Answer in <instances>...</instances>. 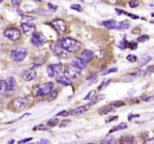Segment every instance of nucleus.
<instances>
[{
    "label": "nucleus",
    "mask_w": 154,
    "mask_h": 144,
    "mask_svg": "<svg viewBox=\"0 0 154 144\" xmlns=\"http://www.w3.org/2000/svg\"><path fill=\"white\" fill-rule=\"evenodd\" d=\"M60 44L68 52H71V53L76 52L81 48V43L72 38H68V37L64 38L60 41Z\"/></svg>",
    "instance_id": "f257e3e1"
},
{
    "label": "nucleus",
    "mask_w": 154,
    "mask_h": 144,
    "mask_svg": "<svg viewBox=\"0 0 154 144\" xmlns=\"http://www.w3.org/2000/svg\"><path fill=\"white\" fill-rule=\"evenodd\" d=\"M53 83L52 82H46L45 84L38 85L36 88H33V95L35 96H45L49 95V93L53 89Z\"/></svg>",
    "instance_id": "f03ea898"
},
{
    "label": "nucleus",
    "mask_w": 154,
    "mask_h": 144,
    "mask_svg": "<svg viewBox=\"0 0 154 144\" xmlns=\"http://www.w3.org/2000/svg\"><path fill=\"white\" fill-rule=\"evenodd\" d=\"M27 50L25 48H16L11 50V57L15 62H21L27 56Z\"/></svg>",
    "instance_id": "7ed1b4c3"
},
{
    "label": "nucleus",
    "mask_w": 154,
    "mask_h": 144,
    "mask_svg": "<svg viewBox=\"0 0 154 144\" xmlns=\"http://www.w3.org/2000/svg\"><path fill=\"white\" fill-rule=\"evenodd\" d=\"M81 74V70L80 69H79L78 67L74 66V65H69L68 67H66L64 72L66 77H68L71 80H74L76 78H78Z\"/></svg>",
    "instance_id": "20e7f679"
},
{
    "label": "nucleus",
    "mask_w": 154,
    "mask_h": 144,
    "mask_svg": "<svg viewBox=\"0 0 154 144\" xmlns=\"http://www.w3.org/2000/svg\"><path fill=\"white\" fill-rule=\"evenodd\" d=\"M51 25L59 35H63L66 32V23L62 19H55L51 21Z\"/></svg>",
    "instance_id": "39448f33"
},
{
    "label": "nucleus",
    "mask_w": 154,
    "mask_h": 144,
    "mask_svg": "<svg viewBox=\"0 0 154 144\" xmlns=\"http://www.w3.org/2000/svg\"><path fill=\"white\" fill-rule=\"evenodd\" d=\"M31 42L33 44V46H35V47H41V46H43L47 42V39H46V38L43 34H41L39 32H36V33H33L32 34Z\"/></svg>",
    "instance_id": "423d86ee"
},
{
    "label": "nucleus",
    "mask_w": 154,
    "mask_h": 144,
    "mask_svg": "<svg viewBox=\"0 0 154 144\" xmlns=\"http://www.w3.org/2000/svg\"><path fill=\"white\" fill-rule=\"evenodd\" d=\"M5 36L10 40L17 41L21 38V32L17 28L12 27L9 28L5 32Z\"/></svg>",
    "instance_id": "0eeeda50"
},
{
    "label": "nucleus",
    "mask_w": 154,
    "mask_h": 144,
    "mask_svg": "<svg viewBox=\"0 0 154 144\" xmlns=\"http://www.w3.org/2000/svg\"><path fill=\"white\" fill-rule=\"evenodd\" d=\"M62 70V64H51L47 67V74L50 77H54L55 76L58 75Z\"/></svg>",
    "instance_id": "6e6552de"
},
{
    "label": "nucleus",
    "mask_w": 154,
    "mask_h": 144,
    "mask_svg": "<svg viewBox=\"0 0 154 144\" xmlns=\"http://www.w3.org/2000/svg\"><path fill=\"white\" fill-rule=\"evenodd\" d=\"M52 50L54 51V53L59 57H63V58H66L68 56V51L65 50L60 43L55 44L52 47Z\"/></svg>",
    "instance_id": "1a4fd4ad"
},
{
    "label": "nucleus",
    "mask_w": 154,
    "mask_h": 144,
    "mask_svg": "<svg viewBox=\"0 0 154 144\" xmlns=\"http://www.w3.org/2000/svg\"><path fill=\"white\" fill-rule=\"evenodd\" d=\"M28 104V100L25 97H19L14 100L13 102V107L16 110H22L26 107Z\"/></svg>",
    "instance_id": "9d476101"
},
{
    "label": "nucleus",
    "mask_w": 154,
    "mask_h": 144,
    "mask_svg": "<svg viewBox=\"0 0 154 144\" xmlns=\"http://www.w3.org/2000/svg\"><path fill=\"white\" fill-rule=\"evenodd\" d=\"M21 28L25 35L31 36L36 31V26L35 24L32 23H23L21 24Z\"/></svg>",
    "instance_id": "9b49d317"
},
{
    "label": "nucleus",
    "mask_w": 154,
    "mask_h": 144,
    "mask_svg": "<svg viewBox=\"0 0 154 144\" xmlns=\"http://www.w3.org/2000/svg\"><path fill=\"white\" fill-rule=\"evenodd\" d=\"M36 76H37V72L33 68L25 70L23 74V76H22L23 79L25 82H30V81L34 80L36 78Z\"/></svg>",
    "instance_id": "f8f14e48"
},
{
    "label": "nucleus",
    "mask_w": 154,
    "mask_h": 144,
    "mask_svg": "<svg viewBox=\"0 0 154 144\" xmlns=\"http://www.w3.org/2000/svg\"><path fill=\"white\" fill-rule=\"evenodd\" d=\"M91 106H92V105L91 104V103L88 104H86V105H84V106H80V107H79V108H77V109H75V110H73L72 111V115H73V116H77V115L84 114L85 112H86L87 110H89L90 108H91Z\"/></svg>",
    "instance_id": "ddd939ff"
},
{
    "label": "nucleus",
    "mask_w": 154,
    "mask_h": 144,
    "mask_svg": "<svg viewBox=\"0 0 154 144\" xmlns=\"http://www.w3.org/2000/svg\"><path fill=\"white\" fill-rule=\"evenodd\" d=\"M87 62H85L83 58L81 57H76V58H74L72 60V65L74 66H76V67H78L79 69H85L86 68V66H87Z\"/></svg>",
    "instance_id": "4468645a"
},
{
    "label": "nucleus",
    "mask_w": 154,
    "mask_h": 144,
    "mask_svg": "<svg viewBox=\"0 0 154 144\" xmlns=\"http://www.w3.org/2000/svg\"><path fill=\"white\" fill-rule=\"evenodd\" d=\"M94 57V54L91 50H84L82 52L81 54V58H83L85 62L89 63L91 62Z\"/></svg>",
    "instance_id": "2eb2a0df"
},
{
    "label": "nucleus",
    "mask_w": 154,
    "mask_h": 144,
    "mask_svg": "<svg viewBox=\"0 0 154 144\" xmlns=\"http://www.w3.org/2000/svg\"><path fill=\"white\" fill-rule=\"evenodd\" d=\"M56 81H57L58 83L63 84V85H65V86H69V85L72 84V80L69 79L68 77H66L65 75L57 76V78H56Z\"/></svg>",
    "instance_id": "dca6fc26"
},
{
    "label": "nucleus",
    "mask_w": 154,
    "mask_h": 144,
    "mask_svg": "<svg viewBox=\"0 0 154 144\" xmlns=\"http://www.w3.org/2000/svg\"><path fill=\"white\" fill-rule=\"evenodd\" d=\"M102 24H103L106 28H107V29H110V30L113 29V30H116V27H117L118 23H117L115 20H107V21L103 22Z\"/></svg>",
    "instance_id": "f3484780"
},
{
    "label": "nucleus",
    "mask_w": 154,
    "mask_h": 144,
    "mask_svg": "<svg viewBox=\"0 0 154 144\" xmlns=\"http://www.w3.org/2000/svg\"><path fill=\"white\" fill-rule=\"evenodd\" d=\"M131 24L128 21H122L120 23H118L117 24V27H116V30L118 31H122V30H126V29H129L130 28Z\"/></svg>",
    "instance_id": "a211bd4d"
},
{
    "label": "nucleus",
    "mask_w": 154,
    "mask_h": 144,
    "mask_svg": "<svg viewBox=\"0 0 154 144\" xmlns=\"http://www.w3.org/2000/svg\"><path fill=\"white\" fill-rule=\"evenodd\" d=\"M120 142L122 143H133L134 142V137L132 136H130V135L124 136L120 138Z\"/></svg>",
    "instance_id": "6ab92c4d"
},
{
    "label": "nucleus",
    "mask_w": 154,
    "mask_h": 144,
    "mask_svg": "<svg viewBox=\"0 0 154 144\" xmlns=\"http://www.w3.org/2000/svg\"><path fill=\"white\" fill-rule=\"evenodd\" d=\"M7 87H8V90H13L16 88V81L13 77H8L7 80Z\"/></svg>",
    "instance_id": "aec40b11"
},
{
    "label": "nucleus",
    "mask_w": 154,
    "mask_h": 144,
    "mask_svg": "<svg viewBox=\"0 0 154 144\" xmlns=\"http://www.w3.org/2000/svg\"><path fill=\"white\" fill-rule=\"evenodd\" d=\"M127 128V124H126L125 122H121V123H119V124L114 126L113 128L110 130V133H113V132H116V131L123 130V129H125V128Z\"/></svg>",
    "instance_id": "412c9836"
},
{
    "label": "nucleus",
    "mask_w": 154,
    "mask_h": 144,
    "mask_svg": "<svg viewBox=\"0 0 154 144\" xmlns=\"http://www.w3.org/2000/svg\"><path fill=\"white\" fill-rule=\"evenodd\" d=\"M151 60H152V56H144V57H142V58L139 60L138 64H139V66H144V65H146V64H148Z\"/></svg>",
    "instance_id": "4be33fe9"
},
{
    "label": "nucleus",
    "mask_w": 154,
    "mask_h": 144,
    "mask_svg": "<svg viewBox=\"0 0 154 144\" xmlns=\"http://www.w3.org/2000/svg\"><path fill=\"white\" fill-rule=\"evenodd\" d=\"M6 90H8L7 82L5 80H0V94L5 93Z\"/></svg>",
    "instance_id": "5701e85b"
},
{
    "label": "nucleus",
    "mask_w": 154,
    "mask_h": 144,
    "mask_svg": "<svg viewBox=\"0 0 154 144\" xmlns=\"http://www.w3.org/2000/svg\"><path fill=\"white\" fill-rule=\"evenodd\" d=\"M113 111V109L112 107H109V106H106V107H104L103 109H101L99 110V113L101 115H106V114H109V113L112 112Z\"/></svg>",
    "instance_id": "b1692460"
},
{
    "label": "nucleus",
    "mask_w": 154,
    "mask_h": 144,
    "mask_svg": "<svg viewBox=\"0 0 154 144\" xmlns=\"http://www.w3.org/2000/svg\"><path fill=\"white\" fill-rule=\"evenodd\" d=\"M57 89H52L50 93H49V100L50 101H53V100H55L56 99V97L57 96Z\"/></svg>",
    "instance_id": "393cba45"
},
{
    "label": "nucleus",
    "mask_w": 154,
    "mask_h": 144,
    "mask_svg": "<svg viewBox=\"0 0 154 144\" xmlns=\"http://www.w3.org/2000/svg\"><path fill=\"white\" fill-rule=\"evenodd\" d=\"M58 122H59V120L57 119V117H55V118H51V119H50L48 122V125L50 127H55V126H57V124H58Z\"/></svg>",
    "instance_id": "a878e982"
},
{
    "label": "nucleus",
    "mask_w": 154,
    "mask_h": 144,
    "mask_svg": "<svg viewBox=\"0 0 154 144\" xmlns=\"http://www.w3.org/2000/svg\"><path fill=\"white\" fill-rule=\"evenodd\" d=\"M104 97H105V96L104 95H98L97 96H94V98L91 100V105H94V104H96L97 103V102H100L101 100H103L104 99Z\"/></svg>",
    "instance_id": "bb28decb"
},
{
    "label": "nucleus",
    "mask_w": 154,
    "mask_h": 144,
    "mask_svg": "<svg viewBox=\"0 0 154 144\" xmlns=\"http://www.w3.org/2000/svg\"><path fill=\"white\" fill-rule=\"evenodd\" d=\"M127 46H128V43H127V41L125 40V39L121 40L119 43V44H118V47L119 49H121V50H125Z\"/></svg>",
    "instance_id": "cd10ccee"
},
{
    "label": "nucleus",
    "mask_w": 154,
    "mask_h": 144,
    "mask_svg": "<svg viewBox=\"0 0 154 144\" xmlns=\"http://www.w3.org/2000/svg\"><path fill=\"white\" fill-rule=\"evenodd\" d=\"M95 96H96V91L95 90H91V91H90L89 93H88V95L85 97L84 100H92Z\"/></svg>",
    "instance_id": "c85d7f7f"
},
{
    "label": "nucleus",
    "mask_w": 154,
    "mask_h": 144,
    "mask_svg": "<svg viewBox=\"0 0 154 144\" xmlns=\"http://www.w3.org/2000/svg\"><path fill=\"white\" fill-rule=\"evenodd\" d=\"M111 82V79H106L102 82V83L100 84V86L98 87V90H102L104 88H106V86Z\"/></svg>",
    "instance_id": "c756f323"
},
{
    "label": "nucleus",
    "mask_w": 154,
    "mask_h": 144,
    "mask_svg": "<svg viewBox=\"0 0 154 144\" xmlns=\"http://www.w3.org/2000/svg\"><path fill=\"white\" fill-rule=\"evenodd\" d=\"M126 59L131 62V63H135V62H137V60H138V57L137 56H135V55H128V56H126Z\"/></svg>",
    "instance_id": "7c9ffc66"
},
{
    "label": "nucleus",
    "mask_w": 154,
    "mask_h": 144,
    "mask_svg": "<svg viewBox=\"0 0 154 144\" xmlns=\"http://www.w3.org/2000/svg\"><path fill=\"white\" fill-rule=\"evenodd\" d=\"M125 105V103L122 101H117V102H113L112 103V106H113L114 108H119Z\"/></svg>",
    "instance_id": "2f4dec72"
},
{
    "label": "nucleus",
    "mask_w": 154,
    "mask_h": 144,
    "mask_svg": "<svg viewBox=\"0 0 154 144\" xmlns=\"http://www.w3.org/2000/svg\"><path fill=\"white\" fill-rule=\"evenodd\" d=\"M71 9L74 10H77V11H79V12L83 11V8H82L79 4H72L71 5Z\"/></svg>",
    "instance_id": "473e14b6"
},
{
    "label": "nucleus",
    "mask_w": 154,
    "mask_h": 144,
    "mask_svg": "<svg viewBox=\"0 0 154 144\" xmlns=\"http://www.w3.org/2000/svg\"><path fill=\"white\" fill-rule=\"evenodd\" d=\"M138 4H139V3L138 0H131L129 3V6L131 8H136V7H138Z\"/></svg>",
    "instance_id": "72a5a7b5"
},
{
    "label": "nucleus",
    "mask_w": 154,
    "mask_h": 144,
    "mask_svg": "<svg viewBox=\"0 0 154 144\" xmlns=\"http://www.w3.org/2000/svg\"><path fill=\"white\" fill-rule=\"evenodd\" d=\"M114 142V139L111 136H108L107 138H106L105 140H103L101 142V143H113Z\"/></svg>",
    "instance_id": "f704fd0d"
},
{
    "label": "nucleus",
    "mask_w": 154,
    "mask_h": 144,
    "mask_svg": "<svg viewBox=\"0 0 154 144\" xmlns=\"http://www.w3.org/2000/svg\"><path fill=\"white\" fill-rule=\"evenodd\" d=\"M154 72V65H151L149 67H147V69L146 70V75H151Z\"/></svg>",
    "instance_id": "c9c22d12"
},
{
    "label": "nucleus",
    "mask_w": 154,
    "mask_h": 144,
    "mask_svg": "<svg viewBox=\"0 0 154 144\" xmlns=\"http://www.w3.org/2000/svg\"><path fill=\"white\" fill-rule=\"evenodd\" d=\"M149 39V37L147 36V35H143V36H140L139 38H138V42H140V43H145L146 41Z\"/></svg>",
    "instance_id": "e433bc0d"
},
{
    "label": "nucleus",
    "mask_w": 154,
    "mask_h": 144,
    "mask_svg": "<svg viewBox=\"0 0 154 144\" xmlns=\"http://www.w3.org/2000/svg\"><path fill=\"white\" fill-rule=\"evenodd\" d=\"M128 47L131 49V50H136V49L138 48V44H137V43H135V42H131L128 44Z\"/></svg>",
    "instance_id": "4c0bfd02"
},
{
    "label": "nucleus",
    "mask_w": 154,
    "mask_h": 144,
    "mask_svg": "<svg viewBox=\"0 0 154 144\" xmlns=\"http://www.w3.org/2000/svg\"><path fill=\"white\" fill-rule=\"evenodd\" d=\"M48 7L51 11H55V10H57V5H54V4H51V3H49L48 4Z\"/></svg>",
    "instance_id": "58836bf2"
},
{
    "label": "nucleus",
    "mask_w": 154,
    "mask_h": 144,
    "mask_svg": "<svg viewBox=\"0 0 154 144\" xmlns=\"http://www.w3.org/2000/svg\"><path fill=\"white\" fill-rule=\"evenodd\" d=\"M69 116V112L66 111V110H64V111H61L58 114H57V116Z\"/></svg>",
    "instance_id": "ea45409f"
},
{
    "label": "nucleus",
    "mask_w": 154,
    "mask_h": 144,
    "mask_svg": "<svg viewBox=\"0 0 154 144\" xmlns=\"http://www.w3.org/2000/svg\"><path fill=\"white\" fill-rule=\"evenodd\" d=\"M51 142L49 140H46V139H42L40 141L37 142V144H50Z\"/></svg>",
    "instance_id": "a19ab883"
},
{
    "label": "nucleus",
    "mask_w": 154,
    "mask_h": 144,
    "mask_svg": "<svg viewBox=\"0 0 154 144\" xmlns=\"http://www.w3.org/2000/svg\"><path fill=\"white\" fill-rule=\"evenodd\" d=\"M32 137H30V138H26V139H23V140L19 141V142H18V143H26V142H30V141H32Z\"/></svg>",
    "instance_id": "79ce46f5"
},
{
    "label": "nucleus",
    "mask_w": 154,
    "mask_h": 144,
    "mask_svg": "<svg viewBox=\"0 0 154 144\" xmlns=\"http://www.w3.org/2000/svg\"><path fill=\"white\" fill-rule=\"evenodd\" d=\"M11 3L13 5L15 6H18L20 4H21V0H11Z\"/></svg>",
    "instance_id": "37998d69"
},
{
    "label": "nucleus",
    "mask_w": 154,
    "mask_h": 144,
    "mask_svg": "<svg viewBox=\"0 0 154 144\" xmlns=\"http://www.w3.org/2000/svg\"><path fill=\"white\" fill-rule=\"evenodd\" d=\"M117 70H118V69H117V68H113V69L109 70H108L107 72H106V73H103L102 75H107V74H110V73H112H112H113V72H116Z\"/></svg>",
    "instance_id": "c03bdc74"
},
{
    "label": "nucleus",
    "mask_w": 154,
    "mask_h": 144,
    "mask_svg": "<svg viewBox=\"0 0 154 144\" xmlns=\"http://www.w3.org/2000/svg\"><path fill=\"white\" fill-rule=\"evenodd\" d=\"M145 144H154V138L152 139H149V140H146V142H144Z\"/></svg>",
    "instance_id": "a18cd8bd"
},
{
    "label": "nucleus",
    "mask_w": 154,
    "mask_h": 144,
    "mask_svg": "<svg viewBox=\"0 0 154 144\" xmlns=\"http://www.w3.org/2000/svg\"><path fill=\"white\" fill-rule=\"evenodd\" d=\"M118 119V116H112V117H110L106 121V122H113L114 120H117Z\"/></svg>",
    "instance_id": "49530a36"
},
{
    "label": "nucleus",
    "mask_w": 154,
    "mask_h": 144,
    "mask_svg": "<svg viewBox=\"0 0 154 144\" xmlns=\"http://www.w3.org/2000/svg\"><path fill=\"white\" fill-rule=\"evenodd\" d=\"M35 129H39V130H42V129H46V128L44 126V125H38V127H36Z\"/></svg>",
    "instance_id": "de8ad7c7"
},
{
    "label": "nucleus",
    "mask_w": 154,
    "mask_h": 144,
    "mask_svg": "<svg viewBox=\"0 0 154 144\" xmlns=\"http://www.w3.org/2000/svg\"><path fill=\"white\" fill-rule=\"evenodd\" d=\"M13 142H14V141H13V140H11V141H10V142H9V143H13Z\"/></svg>",
    "instance_id": "09e8293b"
},
{
    "label": "nucleus",
    "mask_w": 154,
    "mask_h": 144,
    "mask_svg": "<svg viewBox=\"0 0 154 144\" xmlns=\"http://www.w3.org/2000/svg\"><path fill=\"white\" fill-rule=\"evenodd\" d=\"M2 2H3V0H0V4H1Z\"/></svg>",
    "instance_id": "8fccbe9b"
}]
</instances>
